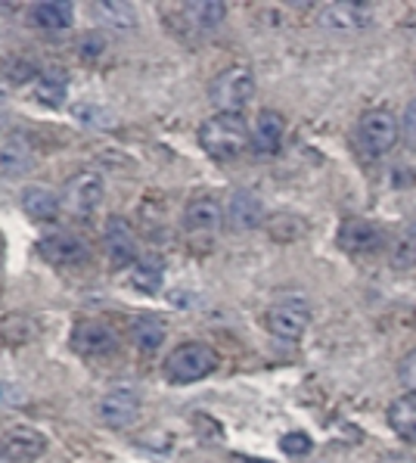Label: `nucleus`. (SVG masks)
<instances>
[{
  "mask_svg": "<svg viewBox=\"0 0 416 463\" xmlns=\"http://www.w3.org/2000/svg\"><path fill=\"white\" fill-rule=\"evenodd\" d=\"M199 144H203V149L212 159L231 162L252 144V131L242 122V116H224V112H218V116H212L199 128Z\"/></svg>",
  "mask_w": 416,
  "mask_h": 463,
  "instance_id": "nucleus-1",
  "label": "nucleus"
},
{
  "mask_svg": "<svg viewBox=\"0 0 416 463\" xmlns=\"http://www.w3.org/2000/svg\"><path fill=\"white\" fill-rule=\"evenodd\" d=\"M218 364V354H214L212 345L205 342H184L175 352L165 358V376L177 386H186V383H196L208 376Z\"/></svg>",
  "mask_w": 416,
  "mask_h": 463,
  "instance_id": "nucleus-2",
  "label": "nucleus"
},
{
  "mask_svg": "<svg viewBox=\"0 0 416 463\" xmlns=\"http://www.w3.org/2000/svg\"><path fill=\"white\" fill-rule=\"evenodd\" d=\"M398 140H401V122L394 118L392 109H370L357 122V146L370 159L392 153Z\"/></svg>",
  "mask_w": 416,
  "mask_h": 463,
  "instance_id": "nucleus-3",
  "label": "nucleus"
},
{
  "mask_svg": "<svg viewBox=\"0 0 416 463\" xmlns=\"http://www.w3.org/2000/svg\"><path fill=\"white\" fill-rule=\"evenodd\" d=\"M208 97H212L214 109H221L224 116H240L242 106H249V99L255 97V78L249 69L231 66L212 81Z\"/></svg>",
  "mask_w": 416,
  "mask_h": 463,
  "instance_id": "nucleus-4",
  "label": "nucleus"
},
{
  "mask_svg": "<svg viewBox=\"0 0 416 463\" xmlns=\"http://www.w3.org/2000/svg\"><path fill=\"white\" fill-rule=\"evenodd\" d=\"M311 324V302L305 296H283L268 308V330L277 339L296 342Z\"/></svg>",
  "mask_w": 416,
  "mask_h": 463,
  "instance_id": "nucleus-5",
  "label": "nucleus"
},
{
  "mask_svg": "<svg viewBox=\"0 0 416 463\" xmlns=\"http://www.w3.org/2000/svg\"><path fill=\"white\" fill-rule=\"evenodd\" d=\"M106 194V184L97 171H78L75 177H69L66 190H62V209L71 218H90L99 209Z\"/></svg>",
  "mask_w": 416,
  "mask_h": 463,
  "instance_id": "nucleus-6",
  "label": "nucleus"
},
{
  "mask_svg": "<svg viewBox=\"0 0 416 463\" xmlns=\"http://www.w3.org/2000/svg\"><path fill=\"white\" fill-rule=\"evenodd\" d=\"M389 233H383V227L373 224V221L364 218H348L339 224V233H336V243H339L342 252L348 255H370L379 252L385 246Z\"/></svg>",
  "mask_w": 416,
  "mask_h": 463,
  "instance_id": "nucleus-7",
  "label": "nucleus"
},
{
  "mask_svg": "<svg viewBox=\"0 0 416 463\" xmlns=\"http://www.w3.org/2000/svg\"><path fill=\"white\" fill-rule=\"evenodd\" d=\"M118 348V336L106 320H81L71 330V352L84 354V358H103Z\"/></svg>",
  "mask_w": 416,
  "mask_h": 463,
  "instance_id": "nucleus-8",
  "label": "nucleus"
},
{
  "mask_svg": "<svg viewBox=\"0 0 416 463\" xmlns=\"http://www.w3.org/2000/svg\"><path fill=\"white\" fill-rule=\"evenodd\" d=\"M47 451V439L34 426H10L0 436V458L13 463H32Z\"/></svg>",
  "mask_w": 416,
  "mask_h": 463,
  "instance_id": "nucleus-9",
  "label": "nucleus"
},
{
  "mask_svg": "<svg viewBox=\"0 0 416 463\" xmlns=\"http://www.w3.org/2000/svg\"><path fill=\"white\" fill-rule=\"evenodd\" d=\"M373 6L355 4V0H342V4H326L320 10V25L333 34H357L370 25Z\"/></svg>",
  "mask_w": 416,
  "mask_h": 463,
  "instance_id": "nucleus-10",
  "label": "nucleus"
},
{
  "mask_svg": "<svg viewBox=\"0 0 416 463\" xmlns=\"http://www.w3.org/2000/svg\"><path fill=\"white\" fill-rule=\"evenodd\" d=\"M140 417V395L134 389H112L99 398V420L112 430H128Z\"/></svg>",
  "mask_w": 416,
  "mask_h": 463,
  "instance_id": "nucleus-11",
  "label": "nucleus"
},
{
  "mask_svg": "<svg viewBox=\"0 0 416 463\" xmlns=\"http://www.w3.org/2000/svg\"><path fill=\"white\" fill-rule=\"evenodd\" d=\"M38 252H41V259L50 261V265H81V261L90 255V249L78 233L60 231V233H50V237L41 240Z\"/></svg>",
  "mask_w": 416,
  "mask_h": 463,
  "instance_id": "nucleus-12",
  "label": "nucleus"
},
{
  "mask_svg": "<svg viewBox=\"0 0 416 463\" xmlns=\"http://www.w3.org/2000/svg\"><path fill=\"white\" fill-rule=\"evenodd\" d=\"M106 252H109L112 265L128 268L137 265V237H134V227L125 218H109L106 221Z\"/></svg>",
  "mask_w": 416,
  "mask_h": 463,
  "instance_id": "nucleus-13",
  "label": "nucleus"
},
{
  "mask_svg": "<svg viewBox=\"0 0 416 463\" xmlns=\"http://www.w3.org/2000/svg\"><path fill=\"white\" fill-rule=\"evenodd\" d=\"M224 224V209L214 196H196L186 203L184 209V227L190 233H218V227Z\"/></svg>",
  "mask_w": 416,
  "mask_h": 463,
  "instance_id": "nucleus-14",
  "label": "nucleus"
},
{
  "mask_svg": "<svg viewBox=\"0 0 416 463\" xmlns=\"http://www.w3.org/2000/svg\"><path fill=\"white\" fill-rule=\"evenodd\" d=\"M261 215H264L261 199L252 190H236L224 209V221L233 231H252V227L261 224Z\"/></svg>",
  "mask_w": 416,
  "mask_h": 463,
  "instance_id": "nucleus-15",
  "label": "nucleus"
},
{
  "mask_svg": "<svg viewBox=\"0 0 416 463\" xmlns=\"http://www.w3.org/2000/svg\"><path fill=\"white\" fill-rule=\"evenodd\" d=\"M283 134H286V122L283 116L274 109H264L261 116L255 118L252 128V146L255 153L261 156H274L279 146H283Z\"/></svg>",
  "mask_w": 416,
  "mask_h": 463,
  "instance_id": "nucleus-16",
  "label": "nucleus"
},
{
  "mask_svg": "<svg viewBox=\"0 0 416 463\" xmlns=\"http://www.w3.org/2000/svg\"><path fill=\"white\" fill-rule=\"evenodd\" d=\"M385 255L392 268H413L416 265V221L401 224L398 231L385 240Z\"/></svg>",
  "mask_w": 416,
  "mask_h": 463,
  "instance_id": "nucleus-17",
  "label": "nucleus"
},
{
  "mask_svg": "<svg viewBox=\"0 0 416 463\" xmlns=\"http://www.w3.org/2000/svg\"><path fill=\"white\" fill-rule=\"evenodd\" d=\"M389 426L398 439L416 445V392H407V395L394 398L389 408Z\"/></svg>",
  "mask_w": 416,
  "mask_h": 463,
  "instance_id": "nucleus-18",
  "label": "nucleus"
},
{
  "mask_svg": "<svg viewBox=\"0 0 416 463\" xmlns=\"http://www.w3.org/2000/svg\"><path fill=\"white\" fill-rule=\"evenodd\" d=\"M32 23L47 28V32H62L75 23V10L66 0H41V4L32 6Z\"/></svg>",
  "mask_w": 416,
  "mask_h": 463,
  "instance_id": "nucleus-19",
  "label": "nucleus"
},
{
  "mask_svg": "<svg viewBox=\"0 0 416 463\" xmlns=\"http://www.w3.org/2000/svg\"><path fill=\"white\" fill-rule=\"evenodd\" d=\"M34 97H38V103H44L47 109H60L69 97V78L62 72H56V69H47V72H41L34 78Z\"/></svg>",
  "mask_w": 416,
  "mask_h": 463,
  "instance_id": "nucleus-20",
  "label": "nucleus"
},
{
  "mask_svg": "<svg viewBox=\"0 0 416 463\" xmlns=\"http://www.w3.org/2000/svg\"><path fill=\"white\" fill-rule=\"evenodd\" d=\"M97 10V19L109 28H118V32H128V28L137 25V6L125 4V0H99L93 4Z\"/></svg>",
  "mask_w": 416,
  "mask_h": 463,
  "instance_id": "nucleus-21",
  "label": "nucleus"
},
{
  "mask_svg": "<svg viewBox=\"0 0 416 463\" xmlns=\"http://www.w3.org/2000/svg\"><path fill=\"white\" fill-rule=\"evenodd\" d=\"M23 209L34 221H53L60 215V199H56V194H50L47 187H28L23 194Z\"/></svg>",
  "mask_w": 416,
  "mask_h": 463,
  "instance_id": "nucleus-22",
  "label": "nucleus"
},
{
  "mask_svg": "<svg viewBox=\"0 0 416 463\" xmlns=\"http://www.w3.org/2000/svg\"><path fill=\"white\" fill-rule=\"evenodd\" d=\"M162 277H165V261L159 255H143L131 270V283L143 289V293H159Z\"/></svg>",
  "mask_w": 416,
  "mask_h": 463,
  "instance_id": "nucleus-23",
  "label": "nucleus"
},
{
  "mask_svg": "<svg viewBox=\"0 0 416 463\" xmlns=\"http://www.w3.org/2000/svg\"><path fill=\"white\" fill-rule=\"evenodd\" d=\"M131 336L143 348V352H156V348L165 342V320L153 317V315H143V317L134 320Z\"/></svg>",
  "mask_w": 416,
  "mask_h": 463,
  "instance_id": "nucleus-24",
  "label": "nucleus"
},
{
  "mask_svg": "<svg viewBox=\"0 0 416 463\" xmlns=\"http://www.w3.org/2000/svg\"><path fill=\"white\" fill-rule=\"evenodd\" d=\"M184 16L199 28H212L227 16V4H218V0H212V4H186Z\"/></svg>",
  "mask_w": 416,
  "mask_h": 463,
  "instance_id": "nucleus-25",
  "label": "nucleus"
},
{
  "mask_svg": "<svg viewBox=\"0 0 416 463\" xmlns=\"http://www.w3.org/2000/svg\"><path fill=\"white\" fill-rule=\"evenodd\" d=\"M34 165V156L32 149L23 146L19 140H10V144H4L0 149V168L10 171V175H19V171H28Z\"/></svg>",
  "mask_w": 416,
  "mask_h": 463,
  "instance_id": "nucleus-26",
  "label": "nucleus"
},
{
  "mask_svg": "<svg viewBox=\"0 0 416 463\" xmlns=\"http://www.w3.org/2000/svg\"><path fill=\"white\" fill-rule=\"evenodd\" d=\"M311 439L305 436V432H289V436L279 439V451L289 454V458H305L307 451H311Z\"/></svg>",
  "mask_w": 416,
  "mask_h": 463,
  "instance_id": "nucleus-27",
  "label": "nucleus"
},
{
  "mask_svg": "<svg viewBox=\"0 0 416 463\" xmlns=\"http://www.w3.org/2000/svg\"><path fill=\"white\" fill-rule=\"evenodd\" d=\"M398 380H401V386H404L407 392H416V348H413L411 354H407L404 361H401Z\"/></svg>",
  "mask_w": 416,
  "mask_h": 463,
  "instance_id": "nucleus-28",
  "label": "nucleus"
},
{
  "mask_svg": "<svg viewBox=\"0 0 416 463\" xmlns=\"http://www.w3.org/2000/svg\"><path fill=\"white\" fill-rule=\"evenodd\" d=\"M404 134L411 144H416V99H411V106L404 112Z\"/></svg>",
  "mask_w": 416,
  "mask_h": 463,
  "instance_id": "nucleus-29",
  "label": "nucleus"
},
{
  "mask_svg": "<svg viewBox=\"0 0 416 463\" xmlns=\"http://www.w3.org/2000/svg\"><path fill=\"white\" fill-rule=\"evenodd\" d=\"M376 463H416V458H411V454H401V451H389V454H383Z\"/></svg>",
  "mask_w": 416,
  "mask_h": 463,
  "instance_id": "nucleus-30",
  "label": "nucleus"
},
{
  "mask_svg": "<svg viewBox=\"0 0 416 463\" xmlns=\"http://www.w3.org/2000/svg\"><path fill=\"white\" fill-rule=\"evenodd\" d=\"M236 463H255V460H249V458H236Z\"/></svg>",
  "mask_w": 416,
  "mask_h": 463,
  "instance_id": "nucleus-31",
  "label": "nucleus"
},
{
  "mask_svg": "<svg viewBox=\"0 0 416 463\" xmlns=\"http://www.w3.org/2000/svg\"><path fill=\"white\" fill-rule=\"evenodd\" d=\"M0 463H4V460H0Z\"/></svg>",
  "mask_w": 416,
  "mask_h": 463,
  "instance_id": "nucleus-32",
  "label": "nucleus"
}]
</instances>
